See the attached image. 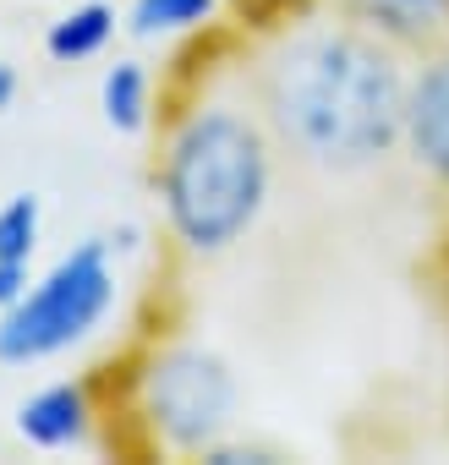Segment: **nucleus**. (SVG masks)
<instances>
[{
	"label": "nucleus",
	"instance_id": "1",
	"mask_svg": "<svg viewBox=\"0 0 449 465\" xmlns=\"http://www.w3.org/2000/svg\"><path fill=\"white\" fill-rule=\"evenodd\" d=\"M411 61L351 17L280 28L253 61V104L280 153L324 175H362L400 153Z\"/></svg>",
	"mask_w": 449,
	"mask_h": 465
},
{
	"label": "nucleus",
	"instance_id": "2",
	"mask_svg": "<svg viewBox=\"0 0 449 465\" xmlns=\"http://www.w3.org/2000/svg\"><path fill=\"white\" fill-rule=\"evenodd\" d=\"M280 143L253 94H192L159 137L154 203L175 252L214 263L236 252L274 203Z\"/></svg>",
	"mask_w": 449,
	"mask_h": 465
},
{
	"label": "nucleus",
	"instance_id": "3",
	"mask_svg": "<svg viewBox=\"0 0 449 465\" xmlns=\"http://www.w3.org/2000/svg\"><path fill=\"white\" fill-rule=\"evenodd\" d=\"M242 383L236 367L203 340H154L126 378V416L143 449L170 460H203L219 438L236 432Z\"/></svg>",
	"mask_w": 449,
	"mask_h": 465
},
{
	"label": "nucleus",
	"instance_id": "4",
	"mask_svg": "<svg viewBox=\"0 0 449 465\" xmlns=\"http://www.w3.org/2000/svg\"><path fill=\"white\" fill-rule=\"evenodd\" d=\"M121 302V247L115 236H83L45 269L28 291L0 307V367H45L83 351Z\"/></svg>",
	"mask_w": 449,
	"mask_h": 465
},
{
	"label": "nucleus",
	"instance_id": "5",
	"mask_svg": "<svg viewBox=\"0 0 449 465\" xmlns=\"http://www.w3.org/2000/svg\"><path fill=\"white\" fill-rule=\"evenodd\" d=\"M405 164L449 192V39L422 50L405 72V121H400Z\"/></svg>",
	"mask_w": 449,
	"mask_h": 465
},
{
	"label": "nucleus",
	"instance_id": "6",
	"mask_svg": "<svg viewBox=\"0 0 449 465\" xmlns=\"http://www.w3.org/2000/svg\"><path fill=\"white\" fill-rule=\"evenodd\" d=\"M99 427H105V400H99L94 378H50V383L28 389L12 411V432L39 454L94 449Z\"/></svg>",
	"mask_w": 449,
	"mask_h": 465
},
{
	"label": "nucleus",
	"instance_id": "7",
	"mask_svg": "<svg viewBox=\"0 0 449 465\" xmlns=\"http://www.w3.org/2000/svg\"><path fill=\"white\" fill-rule=\"evenodd\" d=\"M340 17L362 23L400 55H422L449 39V0H340Z\"/></svg>",
	"mask_w": 449,
	"mask_h": 465
},
{
	"label": "nucleus",
	"instance_id": "8",
	"mask_svg": "<svg viewBox=\"0 0 449 465\" xmlns=\"http://www.w3.org/2000/svg\"><path fill=\"white\" fill-rule=\"evenodd\" d=\"M99 121L115 137H148L159 121V83L154 66L137 55H115L99 72Z\"/></svg>",
	"mask_w": 449,
	"mask_h": 465
},
{
	"label": "nucleus",
	"instance_id": "9",
	"mask_svg": "<svg viewBox=\"0 0 449 465\" xmlns=\"http://www.w3.org/2000/svg\"><path fill=\"white\" fill-rule=\"evenodd\" d=\"M39 242H45V197L12 192L0 203V307H12L28 291L39 269Z\"/></svg>",
	"mask_w": 449,
	"mask_h": 465
},
{
	"label": "nucleus",
	"instance_id": "10",
	"mask_svg": "<svg viewBox=\"0 0 449 465\" xmlns=\"http://www.w3.org/2000/svg\"><path fill=\"white\" fill-rule=\"evenodd\" d=\"M121 28H126V12H115V0H77V6H66V12L45 28V55H50L55 66L105 61Z\"/></svg>",
	"mask_w": 449,
	"mask_h": 465
},
{
	"label": "nucleus",
	"instance_id": "11",
	"mask_svg": "<svg viewBox=\"0 0 449 465\" xmlns=\"http://www.w3.org/2000/svg\"><path fill=\"white\" fill-rule=\"evenodd\" d=\"M219 6H224V0H132V6H126V34L143 39V45L208 34Z\"/></svg>",
	"mask_w": 449,
	"mask_h": 465
},
{
	"label": "nucleus",
	"instance_id": "12",
	"mask_svg": "<svg viewBox=\"0 0 449 465\" xmlns=\"http://www.w3.org/2000/svg\"><path fill=\"white\" fill-rule=\"evenodd\" d=\"M280 454L269 449V443H242V438H219L208 454H203V465H274Z\"/></svg>",
	"mask_w": 449,
	"mask_h": 465
},
{
	"label": "nucleus",
	"instance_id": "13",
	"mask_svg": "<svg viewBox=\"0 0 449 465\" xmlns=\"http://www.w3.org/2000/svg\"><path fill=\"white\" fill-rule=\"evenodd\" d=\"M17 104H23V72L12 61H0V121H6Z\"/></svg>",
	"mask_w": 449,
	"mask_h": 465
}]
</instances>
